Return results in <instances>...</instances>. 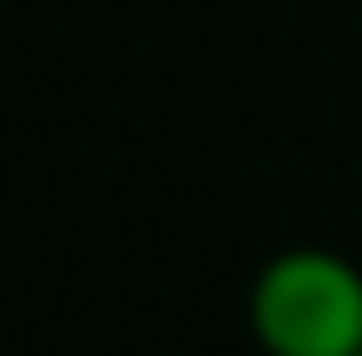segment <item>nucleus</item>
<instances>
[{
    "mask_svg": "<svg viewBox=\"0 0 362 356\" xmlns=\"http://www.w3.org/2000/svg\"><path fill=\"white\" fill-rule=\"evenodd\" d=\"M262 356H362V269L336 249H282L248 282Z\"/></svg>",
    "mask_w": 362,
    "mask_h": 356,
    "instance_id": "1",
    "label": "nucleus"
}]
</instances>
